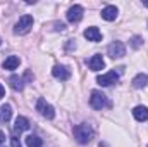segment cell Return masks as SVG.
I'll list each match as a JSON object with an SVG mask.
<instances>
[{
    "label": "cell",
    "mask_w": 148,
    "mask_h": 147,
    "mask_svg": "<svg viewBox=\"0 0 148 147\" xmlns=\"http://www.w3.org/2000/svg\"><path fill=\"white\" fill-rule=\"evenodd\" d=\"M10 116H12V107H10V104H3V106L0 107V119L7 123V121L10 119Z\"/></svg>",
    "instance_id": "cell-17"
},
{
    "label": "cell",
    "mask_w": 148,
    "mask_h": 147,
    "mask_svg": "<svg viewBox=\"0 0 148 147\" xmlns=\"http://www.w3.org/2000/svg\"><path fill=\"white\" fill-rule=\"evenodd\" d=\"M90 104H91L93 109H97V111L103 109L107 106V95L102 94V92H98V90H93L91 97H90Z\"/></svg>",
    "instance_id": "cell-3"
},
{
    "label": "cell",
    "mask_w": 148,
    "mask_h": 147,
    "mask_svg": "<svg viewBox=\"0 0 148 147\" xmlns=\"http://www.w3.org/2000/svg\"><path fill=\"white\" fill-rule=\"evenodd\" d=\"M147 83H148V76L143 74V73L136 74V76L133 78V87H134V88H145Z\"/></svg>",
    "instance_id": "cell-16"
},
{
    "label": "cell",
    "mask_w": 148,
    "mask_h": 147,
    "mask_svg": "<svg viewBox=\"0 0 148 147\" xmlns=\"http://www.w3.org/2000/svg\"><path fill=\"white\" fill-rule=\"evenodd\" d=\"M0 43H2V38H0Z\"/></svg>",
    "instance_id": "cell-24"
},
{
    "label": "cell",
    "mask_w": 148,
    "mask_h": 147,
    "mask_svg": "<svg viewBox=\"0 0 148 147\" xmlns=\"http://www.w3.org/2000/svg\"><path fill=\"white\" fill-rule=\"evenodd\" d=\"M83 7L81 5H73L69 10H67V21L69 23H79L83 19Z\"/></svg>",
    "instance_id": "cell-6"
},
{
    "label": "cell",
    "mask_w": 148,
    "mask_h": 147,
    "mask_svg": "<svg viewBox=\"0 0 148 147\" xmlns=\"http://www.w3.org/2000/svg\"><path fill=\"white\" fill-rule=\"evenodd\" d=\"M10 147H23V146H21V142H19V139H17L16 135L10 139Z\"/></svg>",
    "instance_id": "cell-20"
},
{
    "label": "cell",
    "mask_w": 148,
    "mask_h": 147,
    "mask_svg": "<svg viewBox=\"0 0 148 147\" xmlns=\"http://www.w3.org/2000/svg\"><path fill=\"white\" fill-rule=\"evenodd\" d=\"M9 83H10L12 90H16V92H21V90L24 88V80H23L21 76H17V74H12V76L9 78Z\"/></svg>",
    "instance_id": "cell-14"
},
{
    "label": "cell",
    "mask_w": 148,
    "mask_h": 147,
    "mask_svg": "<svg viewBox=\"0 0 148 147\" xmlns=\"http://www.w3.org/2000/svg\"><path fill=\"white\" fill-rule=\"evenodd\" d=\"M19 62H21V61H19V57H17V55H9V57L3 61V64H2V66H3V69L12 71V69H16V68L19 66Z\"/></svg>",
    "instance_id": "cell-15"
},
{
    "label": "cell",
    "mask_w": 148,
    "mask_h": 147,
    "mask_svg": "<svg viewBox=\"0 0 148 147\" xmlns=\"http://www.w3.org/2000/svg\"><path fill=\"white\" fill-rule=\"evenodd\" d=\"M88 68H90L91 71H100V69H103V68H105L103 57H102V55H93V57L88 61Z\"/></svg>",
    "instance_id": "cell-9"
},
{
    "label": "cell",
    "mask_w": 148,
    "mask_h": 147,
    "mask_svg": "<svg viewBox=\"0 0 148 147\" xmlns=\"http://www.w3.org/2000/svg\"><path fill=\"white\" fill-rule=\"evenodd\" d=\"M131 45H133V49H138V47L141 45V38H140V37H134L133 40H131Z\"/></svg>",
    "instance_id": "cell-19"
},
{
    "label": "cell",
    "mask_w": 148,
    "mask_h": 147,
    "mask_svg": "<svg viewBox=\"0 0 148 147\" xmlns=\"http://www.w3.org/2000/svg\"><path fill=\"white\" fill-rule=\"evenodd\" d=\"M133 116H134L136 121H147L148 119V107H145V106H136L133 109Z\"/></svg>",
    "instance_id": "cell-13"
},
{
    "label": "cell",
    "mask_w": 148,
    "mask_h": 147,
    "mask_svg": "<svg viewBox=\"0 0 148 147\" xmlns=\"http://www.w3.org/2000/svg\"><path fill=\"white\" fill-rule=\"evenodd\" d=\"M31 28H33V16L24 14V16H21L19 21L16 23L14 33H16V35H26V33H29Z\"/></svg>",
    "instance_id": "cell-2"
},
{
    "label": "cell",
    "mask_w": 148,
    "mask_h": 147,
    "mask_svg": "<svg viewBox=\"0 0 148 147\" xmlns=\"http://www.w3.org/2000/svg\"><path fill=\"white\" fill-rule=\"evenodd\" d=\"M143 3H145V5H147V7H148V0H145V2H143Z\"/></svg>",
    "instance_id": "cell-23"
},
{
    "label": "cell",
    "mask_w": 148,
    "mask_h": 147,
    "mask_svg": "<svg viewBox=\"0 0 148 147\" xmlns=\"http://www.w3.org/2000/svg\"><path fill=\"white\" fill-rule=\"evenodd\" d=\"M107 52H109V55L112 59H121V57L126 55V47H124L122 42H112L109 45V49H107Z\"/></svg>",
    "instance_id": "cell-5"
},
{
    "label": "cell",
    "mask_w": 148,
    "mask_h": 147,
    "mask_svg": "<svg viewBox=\"0 0 148 147\" xmlns=\"http://www.w3.org/2000/svg\"><path fill=\"white\" fill-rule=\"evenodd\" d=\"M117 80H119V74L115 73V71H109V73H105V74H102V76L97 78L98 85H102V87H109L112 83H115Z\"/></svg>",
    "instance_id": "cell-7"
},
{
    "label": "cell",
    "mask_w": 148,
    "mask_h": 147,
    "mask_svg": "<svg viewBox=\"0 0 148 147\" xmlns=\"http://www.w3.org/2000/svg\"><path fill=\"white\" fill-rule=\"evenodd\" d=\"M84 38H86L88 42H100V40H102V33H100L98 28L91 26V28H86V30H84Z\"/></svg>",
    "instance_id": "cell-10"
},
{
    "label": "cell",
    "mask_w": 148,
    "mask_h": 147,
    "mask_svg": "<svg viewBox=\"0 0 148 147\" xmlns=\"http://www.w3.org/2000/svg\"><path fill=\"white\" fill-rule=\"evenodd\" d=\"M52 74H53L57 80H60V81H66V80H69L71 71H69V68H66V66H55V68L52 69Z\"/></svg>",
    "instance_id": "cell-8"
},
{
    "label": "cell",
    "mask_w": 148,
    "mask_h": 147,
    "mask_svg": "<svg viewBox=\"0 0 148 147\" xmlns=\"http://www.w3.org/2000/svg\"><path fill=\"white\" fill-rule=\"evenodd\" d=\"M3 94H5V88H3V87H2V83H0V99L3 97Z\"/></svg>",
    "instance_id": "cell-22"
},
{
    "label": "cell",
    "mask_w": 148,
    "mask_h": 147,
    "mask_svg": "<svg viewBox=\"0 0 148 147\" xmlns=\"http://www.w3.org/2000/svg\"><path fill=\"white\" fill-rule=\"evenodd\" d=\"M74 139L79 144H88L93 139V128L88 123H81L74 126Z\"/></svg>",
    "instance_id": "cell-1"
},
{
    "label": "cell",
    "mask_w": 148,
    "mask_h": 147,
    "mask_svg": "<svg viewBox=\"0 0 148 147\" xmlns=\"http://www.w3.org/2000/svg\"><path fill=\"white\" fill-rule=\"evenodd\" d=\"M3 142H5V133L0 130V144H3Z\"/></svg>",
    "instance_id": "cell-21"
},
{
    "label": "cell",
    "mask_w": 148,
    "mask_h": 147,
    "mask_svg": "<svg viewBox=\"0 0 148 147\" xmlns=\"http://www.w3.org/2000/svg\"><path fill=\"white\" fill-rule=\"evenodd\" d=\"M36 111L43 116V118H47V119H53V116H55V111L53 107L45 101V99H38L36 102Z\"/></svg>",
    "instance_id": "cell-4"
},
{
    "label": "cell",
    "mask_w": 148,
    "mask_h": 147,
    "mask_svg": "<svg viewBox=\"0 0 148 147\" xmlns=\"http://www.w3.org/2000/svg\"><path fill=\"white\" fill-rule=\"evenodd\" d=\"M41 139L36 135H28L26 137V147H41Z\"/></svg>",
    "instance_id": "cell-18"
},
{
    "label": "cell",
    "mask_w": 148,
    "mask_h": 147,
    "mask_svg": "<svg viewBox=\"0 0 148 147\" xmlns=\"http://www.w3.org/2000/svg\"><path fill=\"white\" fill-rule=\"evenodd\" d=\"M117 7L115 5H107V7H103L102 9V17L105 19V21H114L115 17H117Z\"/></svg>",
    "instance_id": "cell-12"
},
{
    "label": "cell",
    "mask_w": 148,
    "mask_h": 147,
    "mask_svg": "<svg viewBox=\"0 0 148 147\" xmlns=\"http://www.w3.org/2000/svg\"><path fill=\"white\" fill-rule=\"evenodd\" d=\"M26 130H29V121L24 116H17L16 125H14V133H21V132H26Z\"/></svg>",
    "instance_id": "cell-11"
}]
</instances>
